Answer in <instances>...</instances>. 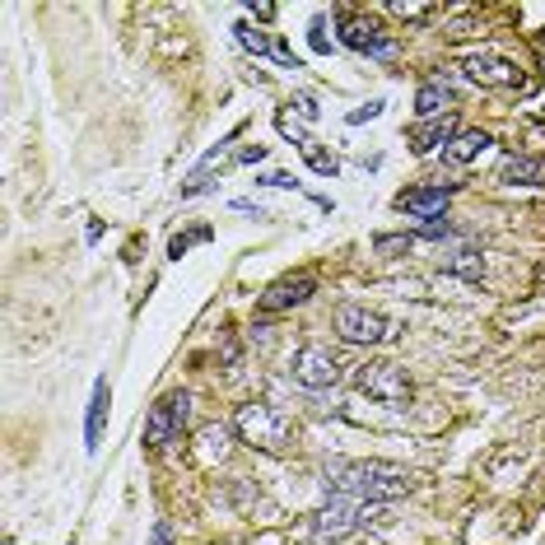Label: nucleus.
<instances>
[{
  "label": "nucleus",
  "mask_w": 545,
  "mask_h": 545,
  "mask_svg": "<svg viewBox=\"0 0 545 545\" xmlns=\"http://www.w3.org/2000/svg\"><path fill=\"white\" fill-rule=\"evenodd\" d=\"M294 108H299V117H308V122H317V112H322L313 103V94H299V98H294Z\"/></svg>",
  "instance_id": "nucleus-22"
},
{
  "label": "nucleus",
  "mask_w": 545,
  "mask_h": 545,
  "mask_svg": "<svg viewBox=\"0 0 545 545\" xmlns=\"http://www.w3.org/2000/svg\"><path fill=\"white\" fill-rule=\"evenodd\" d=\"M448 196H452V187H415V191H401L396 205H401L406 215H415V219H443Z\"/></svg>",
  "instance_id": "nucleus-11"
},
{
  "label": "nucleus",
  "mask_w": 545,
  "mask_h": 545,
  "mask_svg": "<svg viewBox=\"0 0 545 545\" xmlns=\"http://www.w3.org/2000/svg\"><path fill=\"white\" fill-rule=\"evenodd\" d=\"M322 490L331 499L392 504V499L415 490V476L392 462H345V457H331V462H322Z\"/></svg>",
  "instance_id": "nucleus-1"
},
{
  "label": "nucleus",
  "mask_w": 545,
  "mask_h": 545,
  "mask_svg": "<svg viewBox=\"0 0 545 545\" xmlns=\"http://www.w3.org/2000/svg\"><path fill=\"white\" fill-rule=\"evenodd\" d=\"M378 112H382V103H378V98H373V103H368L364 112H355V117H350V122H373V117H378Z\"/></svg>",
  "instance_id": "nucleus-24"
},
{
  "label": "nucleus",
  "mask_w": 545,
  "mask_h": 545,
  "mask_svg": "<svg viewBox=\"0 0 545 545\" xmlns=\"http://www.w3.org/2000/svg\"><path fill=\"white\" fill-rule=\"evenodd\" d=\"M452 136H457V117L448 112V117H434V122L415 126V131H410V150H415V154H429V150H438V145L448 150Z\"/></svg>",
  "instance_id": "nucleus-12"
},
{
  "label": "nucleus",
  "mask_w": 545,
  "mask_h": 545,
  "mask_svg": "<svg viewBox=\"0 0 545 545\" xmlns=\"http://www.w3.org/2000/svg\"><path fill=\"white\" fill-rule=\"evenodd\" d=\"M303 159H308V164H313V173H322V178H336V173H341V164H336V159H331V154L322 150L317 140H308V145H303Z\"/></svg>",
  "instance_id": "nucleus-17"
},
{
  "label": "nucleus",
  "mask_w": 545,
  "mask_h": 545,
  "mask_svg": "<svg viewBox=\"0 0 545 545\" xmlns=\"http://www.w3.org/2000/svg\"><path fill=\"white\" fill-rule=\"evenodd\" d=\"M317 294V275L313 271H299V275H280L275 285L261 289L257 299V313H285V308H299Z\"/></svg>",
  "instance_id": "nucleus-7"
},
{
  "label": "nucleus",
  "mask_w": 545,
  "mask_h": 545,
  "mask_svg": "<svg viewBox=\"0 0 545 545\" xmlns=\"http://www.w3.org/2000/svg\"><path fill=\"white\" fill-rule=\"evenodd\" d=\"M294 382L308 387V392H327L341 382V359L331 355L327 345H303L294 355Z\"/></svg>",
  "instance_id": "nucleus-6"
},
{
  "label": "nucleus",
  "mask_w": 545,
  "mask_h": 545,
  "mask_svg": "<svg viewBox=\"0 0 545 545\" xmlns=\"http://www.w3.org/2000/svg\"><path fill=\"white\" fill-rule=\"evenodd\" d=\"M205 238H210V229H191V233H178V238H173V243H168V257H182V252H187L191 243H205Z\"/></svg>",
  "instance_id": "nucleus-20"
},
{
  "label": "nucleus",
  "mask_w": 545,
  "mask_h": 545,
  "mask_svg": "<svg viewBox=\"0 0 545 545\" xmlns=\"http://www.w3.org/2000/svg\"><path fill=\"white\" fill-rule=\"evenodd\" d=\"M452 103V89L443 80H429V84H420V94H415V112L420 117H448V108Z\"/></svg>",
  "instance_id": "nucleus-16"
},
{
  "label": "nucleus",
  "mask_w": 545,
  "mask_h": 545,
  "mask_svg": "<svg viewBox=\"0 0 545 545\" xmlns=\"http://www.w3.org/2000/svg\"><path fill=\"white\" fill-rule=\"evenodd\" d=\"M191 420V392H168L150 406V420H145V443L150 448H168L173 438H182Z\"/></svg>",
  "instance_id": "nucleus-4"
},
{
  "label": "nucleus",
  "mask_w": 545,
  "mask_h": 545,
  "mask_svg": "<svg viewBox=\"0 0 545 545\" xmlns=\"http://www.w3.org/2000/svg\"><path fill=\"white\" fill-rule=\"evenodd\" d=\"M233 33H238V47H243V52H252V56H266V52H271V38H266L261 28H252V24H238V28H233Z\"/></svg>",
  "instance_id": "nucleus-18"
},
{
  "label": "nucleus",
  "mask_w": 545,
  "mask_h": 545,
  "mask_svg": "<svg viewBox=\"0 0 545 545\" xmlns=\"http://www.w3.org/2000/svg\"><path fill=\"white\" fill-rule=\"evenodd\" d=\"M313 47H317V52H331V42H327V24H322V19H313Z\"/></svg>",
  "instance_id": "nucleus-23"
},
{
  "label": "nucleus",
  "mask_w": 545,
  "mask_h": 545,
  "mask_svg": "<svg viewBox=\"0 0 545 545\" xmlns=\"http://www.w3.org/2000/svg\"><path fill=\"white\" fill-rule=\"evenodd\" d=\"M233 424H205L201 434H196V462L201 466H219V462H229V452H233Z\"/></svg>",
  "instance_id": "nucleus-10"
},
{
  "label": "nucleus",
  "mask_w": 545,
  "mask_h": 545,
  "mask_svg": "<svg viewBox=\"0 0 545 545\" xmlns=\"http://www.w3.org/2000/svg\"><path fill=\"white\" fill-rule=\"evenodd\" d=\"M452 271L466 275V280H480V275H485V261H480L476 252H462V257L452 261Z\"/></svg>",
  "instance_id": "nucleus-19"
},
{
  "label": "nucleus",
  "mask_w": 545,
  "mask_h": 545,
  "mask_svg": "<svg viewBox=\"0 0 545 545\" xmlns=\"http://www.w3.org/2000/svg\"><path fill=\"white\" fill-rule=\"evenodd\" d=\"M154 545H173V527H168V522H159V527H154Z\"/></svg>",
  "instance_id": "nucleus-25"
},
{
  "label": "nucleus",
  "mask_w": 545,
  "mask_h": 545,
  "mask_svg": "<svg viewBox=\"0 0 545 545\" xmlns=\"http://www.w3.org/2000/svg\"><path fill=\"white\" fill-rule=\"evenodd\" d=\"M396 247H410V238H378V252H396Z\"/></svg>",
  "instance_id": "nucleus-27"
},
{
  "label": "nucleus",
  "mask_w": 545,
  "mask_h": 545,
  "mask_svg": "<svg viewBox=\"0 0 545 545\" xmlns=\"http://www.w3.org/2000/svg\"><path fill=\"white\" fill-rule=\"evenodd\" d=\"M336 24H341V42L350 52H368V56H392V38H382L378 24H368V19H355V14H336Z\"/></svg>",
  "instance_id": "nucleus-9"
},
{
  "label": "nucleus",
  "mask_w": 545,
  "mask_h": 545,
  "mask_svg": "<svg viewBox=\"0 0 545 545\" xmlns=\"http://www.w3.org/2000/svg\"><path fill=\"white\" fill-rule=\"evenodd\" d=\"M466 80L480 89H513L518 84V66L504 52H476L466 56Z\"/></svg>",
  "instance_id": "nucleus-8"
},
{
  "label": "nucleus",
  "mask_w": 545,
  "mask_h": 545,
  "mask_svg": "<svg viewBox=\"0 0 545 545\" xmlns=\"http://www.w3.org/2000/svg\"><path fill=\"white\" fill-rule=\"evenodd\" d=\"M233 429H238V438H243L247 448H257V452H285L294 443V420L280 406H271V401H247V406H238Z\"/></svg>",
  "instance_id": "nucleus-2"
},
{
  "label": "nucleus",
  "mask_w": 545,
  "mask_h": 545,
  "mask_svg": "<svg viewBox=\"0 0 545 545\" xmlns=\"http://www.w3.org/2000/svg\"><path fill=\"white\" fill-rule=\"evenodd\" d=\"M108 406H112V392L108 382H94V396H89V420H84V448L94 452L98 438H103V420H108Z\"/></svg>",
  "instance_id": "nucleus-14"
},
{
  "label": "nucleus",
  "mask_w": 545,
  "mask_h": 545,
  "mask_svg": "<svg viewBox=\"0 0 545 545\" xmlns=\"http://www.w3.org/2000/svg\"><path fill=\"white\" fill-rule=\"evenodd\" d=\"M490 145L494 140L485 136L480 126H471V131H457V136H452V145L443 150V159H448V164H471V159H480Z\"/></svg>",
  "instance_id": "nucleus-13"
},
{
  "label": "nucleus",
  "mask_w": 545,
  "mask_h": 545,
  "mask_svg": "<svg viewBox=\"0 0 545 545\" xmlns=\"http://www.w3.org/2000/svg\"><path fill=\"white\" fill-rule=\"evenodd\" d=\"M541 178H545V168L536 164V159H518V154L504 159V168H499V182H504V187H536Z\"/></svg>",
  "instance_id": "nucleus-15"
},
{
  "label": "nucleus",
  "mask_w": 545,
  "mask_h": 545,
  "mask_svg": "<svg viewBox=\"0 0 545 545\" xmlns=\"http://www.w3.org/2000/svg\"><path fill=\"white\" fill-rule=\"evenodd\" d=\"M392 14H396V19H429V14H434V5H406V0H396Z\"/></svg>",
  "instance_id": "nucleus-21"
},
{
  "label": "nucleus",
  "mask_w": 545,
  "mask_h": 545,
  "mask_svg": "<svg viewBox=\"0 0 545 545\" xmlns=\"http://www.w3.org/2000/svg\"><path fill=\"white\" fill-rule=\"evenodd\" d=\"M266 187H299V182H294V178H289V173H271V178H266Z\"/></svg>",
  "instance_id": "nucleus-26"
},
{
  "label": "nucleus",
  "mask_w": 545,
  "mask_h": 545,
  "mask_svg": "<svg viewBox=\"0 0 545 545\" xmlns=\"http://www.w3.org/2000/svg\"><path fill=\"white\" fill-rule=\"evenodd\" d=\"M355 387L382 406H406L410 396H415V382L401 364H387V359H368V364L355 368Z\"/></svg>",
  "instance_id": "nucleus-3"
},
{
  "label": "nucleus",
  "mask_w": 545,
  "mask_h": 545,
  "mask_svg": "<svg viewBox=\"0 0 545 545\" xmlns=\"http://www.w3.org/2000/svg\"><path fill=\"white\" fill-rule=\"evenodd\" d=\"M336 331L350 345H382L392 336V322L382 313H373V308H364V303H341L336 308Z\"/></svg>",
  "instance_id": "nucleus-5"
}]
</instances>
